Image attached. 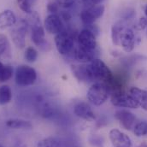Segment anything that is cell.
Masks as SVG:
<instances>
[{
  "label": "cell",
  "mask_w": 147,
  "mask_h": 147,
  "mask_svg": "<svg viewBox=\"0 0 147 147\" xmlns=\"http://www.w3.org/2000/svg\"><path fill=\"white\" fill-rule=\"evenodd\" d=\"M35 1L36 0H16L19 8L28 15L33 13V6Z\"/></svg>",
  "instance_id": "cb8c5ba5"
},
{
  "label": "cell",
  "mask_w": 147,
  "mask_h": 147,
  "mask_svg": "<svg viewBox=\"0 0 147 147\" xmlns=\"http://www.w3.org/2000/svg\"><path fill=\"white\" fill-rule=\"evenodd\" d=\"M71 71L78 80L84 81V82H92L91 77L89 75L88 70H87L86 63H82L80 65L72 64Z\"/></svg>",
  "instance_id": "d6986e66"
},
{
  "label": "cell",
  "mask_w": 147,
  "mask_h": 147,
  "mask_svg": "<svg viewBox=\"0 0 147 147\" xmlns=\"http://www.w3.org/2000/svg\"><path fill=\"white\" fill-rule=\"evenodd\" d=\"M89 143L92 147H105L104 146V140L101 136L98 134H92L90 135Z\"/></svg>",
  "instance_id": "83f0119b"
},
{
  "label": "cell",
  "mask_w": 147,
  "mask_h": 147,
  "mask_svg": "<svg viewBox=\"0 0 147 147\" xmlns=\"http://www.w3.org/2000/svg\"><path fill=\"white\" fill-rule=\"evenodd\" d=\"M0 147H3V146H1V145H0Z\"/></svg>",
  "instance_id": "f35d334b"
},
{
  "label": "cell",
  "mask_w": 147,
  "mask_h": 147,
  "mask_svg": "<svg viewBox=\"0 0 147 147\" xmlns=\"http://www.w3.org/2000/svg\"><path fill=\"white\" fill-rule=\"evenodd\" d=\"M109 138L113 147H132L133 146L130 137L116 128L110 130Z\"/></svg>",
  "instance_id": "4fadbf2b"
},
{
  "label": "cell",
  "mask_w": 147,
  "mask_h": 147,
  "mask_svg": "<svg viewBox=\"0 0 147 147\" xmlns=\"http://www.w3.org/2000/svg\"><path fill=\"white\" fill-rule=\"evenodd\" d=\"M134 133L137 137H143L147 134V121H142L138 122L134 127Z\"/></svg>",
  "instance_id": "d4e9b609"
},
{
  "label": "cell",
  "mask_w": 147,
  "mask_h": 147,
  "mask_svg": "<svg viewBox=\"0 0 147 147\" xmlns=\"http://www.w3.org/2000/svg\"><path fill=\"white\" fill-rule=\"evenodd\" d=\"M97 36L89 29L84 28L78 33L76 40L78 42V46L87 49V50H96L98 46Z\"/></svg>",
  "instance_id": "30bf717a"
},
{
  "label": "cell",
  "mask_w": 147,
  "mask_h": 147,
  "mask_svg": "<svg viewBox=\"0 0 147 147\" xmlns=\"http://www.w3.org/2000/svg\"><path fill=\"white\" fill-rule=\"evenodd\" d=\"M126 27L127 26L125 25V23L122 21L117 22L112 25V27H111V40L115 45L120 46L121 37L123 30L125 29Z\"/></svg>",
  "instance_id": "44dd1931"
},
{
  "label": "cell",
  "mask_w": 147,
  "mask_h": 147,
  "mask_svg": "<svg viewBox=\"0 0 147 147\" xmlns=\"http://www.w3.org/2000/svg\"><path fill=\"white\" fill-rule=\"evenodd\" d=\"M77 62L80 63H89L94 59L98 58V51L96 50H87L80 46L74 48L71 55Z\"/></svg>",
  "instance_id": "5bb4252c"
},
{
  "label": "cell",
  "mask_w": 147,
  "mask_h": 147,
  "mask_svg": "<svg viewBox=\"0 0 147 147\" xmlns=\"http://www.w3.org/2000/svg\"><path fill=\"white\" fill-rule=\"evenodd\" d=\"M24 58L28 63H34L38 58V51L36 49L32 46L28 47L24 53Z\"/></svg>",
  "instance_id": "4316f807"
},
{
  "label": "cell",
  "mask_w": 147,
  "mask_h": 147,
  "mask_svg": "<svg viewBox=\"0 0 147 147\" xmlns=\"http://www.w3.org/2000/svg\"><path fill=\"white\" fill-rule=\"evenodd\" d=\"M12 99V90L7 85L0 86V105L9 104Z\"/></svg>",
  "instance_id": "7402d4cb"
},
{
  "label": "cell",
  "mask_w": 147,
  "mask_h": 147,
  "mask_svg": "<svg viewBox=\"0 0 147 147\" xmlns=\"http://www.w3.org/2000/svg\"><path fill=\"white\" fill-rule=\"evenodd\" d=\"M115 117L126 130H131L134 128L136 121V116L130 110L124 109L116 110Z\"/></svg>",
  "instance_id": "9a60e30c"
},
{
  "label": "cell",
  "mask_w": 147,
  "mask_h": 147,
  "mask_svg": "<svg viewBox=\"0 0 147 147\" xmlns=\"http://www.w3.org/2000/svg\"><path fill=\"white\" fill-rule=\"evenodd\" d=\"M37 147H60V144L57 139L48 137L39 140L37 144Z\"/></svg>",
  "instance_id": "484cf974"
},
{
  "label": "cell",
  "mask_w": 147,
  "mask_h": 147,
  "mask_svg": "<svg viewBox=\"0 0 147 147\" xmlns=\"http://www.w3.org/2000/svg\"><path fill=\"white\" fill-rule=\"evenodd\" d=\"M16 147H27V146H25L24 144H20V145H18V146H16Z\"/></svg>",
  "instance_id": "e575fe53"
},
{
  "label": "cell",
  "mask_w": 147,
  "mask_h": 147,
  "mask_svg": "<svg viewBox=\"0 0 147 147\" xmlns=\"http://www.w3.org/2000/svg\"><path fill=\"white\" fill-rule=\"evenodd\" d=\"M14 69L12 66L3 64L0 62V82L3 83L10 80L13 76Z\"/></svg>",
  "instance_id": "603a6c76"
},
{
  "label": "cell",
  "mask_w": 147,
  "mask_h": 147,
  "mask_svg": "<svg viewBox=\"0 0 147 147\" xmlns=\"http://www.w3.org/2000/svg\"><path fill=\"white\" fill-rule=\"evenodd\" d=\"M9 47V39L4 34H0V56L3 54Z\"/></svg>",
  "instance_id": "f1b7e54d"
},
{
  "label": "cell",
  "mask_w": 147,
  "mask_h": 147,
  "mask_svg": "<svg viewBox=\"0 0 147 147\" xmlns=\"http://www.w3.org/2000/svg\"><path fill=\"white\" fill-rule=\"evenodd\" d=\"M74 114L77 117L88 121H92L96 119L94 111L87 103L85 102H79L74 105Z\"/></svg>",
  "instance_id": "2e32d148"
},
{
  "label": "cell",
  "mask_w": 147,
  "mask_h": 147,
  "mask_svg": "<svg viewBox=\"0 0 147 147\" xmlns=\"http://www.w3.org/2000/svg\"><path fill=\"white\" fill-rule=\"evenodd\" d=\"M139 147H147V144H141Z\"/></svg>",
  "instance_id": "d590c367"
},
{
  "label": "cell",
  "mask_w": 147,
  "mask_h": 147,
  "mask_svg": "<svg viewBox=\"0 0 147 147\" xmlns=\"http://www.w3.org/2000/svg\"><path fill=\"white\" fill-rule=\"evenodd\" d=\"M60 7L55 1H51L47 4V10L50 14H58Z\"/></svg>",
  "instance_id": "4dcf8cb0"
},
{
  "label": "cell",
  "mask_w": 147,
  "mask_h": 147,
  "mask_svg": "<svg viewBox=\"0 0 147 147\" xmlns=\"http://www.w3.org/2000/svg\"><path fill=\"white\" fill-rule=\"evenodd\" d=\"M54 42L57 51L62 56H70L75 48L73 33L67 28L55 35Z\"/></svg>",
  "instance_id": "277c9868"
},
{
  "label": "cell",
  "mask_w": 147,
  "mask_h": 147,
  "mask_svg": "<svg viewBox=\"0 0 147 147\" xmlns=\"http://www.w3.org/2000/svg\"><path fill=\"white\" fill-rule=\"evenodd\" d=\"M38 110L39 115L47 120H53L58 115V110L57 107L49 101H45L42 97L36 98Z\"/></svg>",
  "instance_id": "8fae6325"
},
{
  "label": "cell",
  "mask_w": 147,
  "mask_h": 147,
  "mask_svg": "<svg viewBox=\"0 0 147 147\" xmlns=\"http://www.w3.org/2000/svg\"><path fill=\"white\" fill-rule=\"evenodd\" d=\"M146 34H147V27H146Z\"/></svg>",
  "instance_id": "74e56055"
},
{
  "label": "cell",
  "mask_w": 147,
  "mask_h": 147,
  "mask_svg": "<svg viewBox=\"0 0 147 147\" xmlns=\"http://www.w3.org/2000/svg\"><path fill=\"white\" fill-rule=\"evenodd\" d=\"M111 95V104L119 108H128V109H138L139 105L133 97L125 92L124 91L115 92Z\"/></svg>",
  "instance_id": "ba28073f"
},
{
  "label": "cell",
  "mask_w": 147,
  "mask_h": 147,
  "mask_svg": "<svg viewBox=\"0 0 147 147\" xmlns=\"http://www.w3.org/2000/svg\"><path fill=\"white\" fill-rule=\"evenodd\" d=\"M136 44H137V37L135 35L134 31L132 28L126 27L121 37L120 46L122 48V50L125 52L130 53L134 51Z\"/></svg>",
  "instance_id": "7c38bea8"
},
{
  "label": "cell",
  "mask_w": 147,
  "mask_h": 147,
  "mask_svg": "<svg viewBox=\"0 0 147 147\" xmlns=\"http://www.w3.org/2000/svg\"><path fill=\"white\" fill-rule=\"evenodd\" d=\"M29 28V23L26 19H21L12 27L10 36L15 45L19 49L26 46V35Z\"/></svg>",
  "instance_id": "8992f818"
},
{
  "label": "cell",
  "mask_w": 147,
  "mask_h": 147,
  "mask_svg": "<svg viewBox=\"0 0 147 147\" xmlns=\"http://www.w3.org/2000/svg\"><path fill=\"white\" fill-rule=\"evenodd\" d=\"M128 93L136 101L139 107L147 111V91L137 86H132L128 90Z\"/></svg>",
  "instance_id": "e0dca14e"
},
{
  "label": "cell",
  "mask_w": 147,
  "mask_h": 147,
  "mask_svg": "<svg viewBox=\"0 0 147 147\" xmlns=\"http://www.w3.org/2000/svg\"><path fill=\"white\" fill-rule=\"evenodd\" d=\"M86 67L92 82H103L105 85H108L114 79V73L106 63L99 58H96L91 63H86Z\"/></svg>",
  "instance_id": "7a4b0ae2"
},
{
  "label": "cell",
  "mask_w": 147,
  "mask_h": 147,
  "mask_svg": "<svg viewBox=\"0 0 147 147\" xmlns=\"http://www.w3.org/2000/svg\"><path fill=\"white\" fill-rule=\"evenodd\" d=\"M36 70L28 65H20L15 72V81L17 86L26 87L32 86L37 80Z\"/></svg>",
  "instance_id": "5b68a950"
},
{
  "label": "cell",
  "mask_w": 147,
  "mask_h": 147,
  "mask_svg": "<svg viewBox=\"0 0 147 147\" xmlns=\"http://www.w3.org/2000/svg\"><path fill=\"white\" fill-rule=\"evenodd\" d=\"M145 14H146V16L147 17V5L145 7Z\"/></svg>",
  "instance_id": "8d00e7d4"
},
{
  "label": "cell",
  "mask_w": 147,
  "mask_h": 147,
  "mask_svg": "<svg viewBox=\"0 0 147 147\" xmlns=\"http://www.w3.org/2000/svg\"><path fill=\"white\" fill-rule=\"evenodd\" d=\"M45 30L50 34L57 35L65 29L63 21L62 20L59 14H50L46 16L44 22Z\"/></svg>",
  "instance_id": "9c48e42d"
},
{
  "label": "cell",
  "mask_w": 147,
  "mask_h": 147,
  "mask_svg": "<svg viewBox=\"0 0 147 147\" xmlns=\"http://www.w3.org/2000/svg\"><path fill=\"white\" fill-rule=\"evenodd\" d=\"M59 16H61V18L63 22H69L72 18V15L69 11H61Z\"/></svg>",
  "instance_id": "d6a6232c"
},
{
  "label": "cell",
  "mask_w": 147,
  "mask_h": 147,
  "mask_svg": "<svg viewBox=\"0 0 147 147\" xmlns=\"http://www.w3.org/2000/svg\"><path fill=\"white\" fill-rule=\"evenodd\" d=\"M103 1H104V0H88V2H89V6L101 4V3H102Z\"/></svg>",
  "instance_id": "836d02e7"
},
{
  "label": "cell",
  "mask_w": 147,
  "mask_h": 147,
  "mask_svg": "<svg viewBox=\"0 0 147 147\" xmlns=\"http://www.w3.org/2000/svg\"><path fill=\"white\" fill-rule=\"evenodd\" d=\"M29 16L30 18L28 22L29 23V27L31 28L32 41L41 51H48L51 49V44L45 38V28L41 25L39 16L38 15V13L33 11V13L30 14Z\"/></svg>",
  "instance_id": "6da1fadb"
},
{
  "label": "cell",
  "mask_w": 147,
  "mask_h": 147,
  "mask_svg": "<svg viewBox=\"0 0 147 147\" xmlns=\"http://www.w3.org/2000/svg\"><path fill=\"white\" fill-rule=\"evenodd\" d=\"M105 8L103 4L92 5L84 9L80 15V20L85 26L94 24V22L101 18L105 14Z\"/></svg>",
  "instance_id": "52a82bcc"
},
{
  "label": "cell",
  "mask_w": 147,
  "mask_h": 147,
  "mask_svg": "<svg viewBox=\"0 0 147 147\" xmlns=\"http://www.w3.org/2000/svg\"><path fill=\"white\" fill-rule=\"evenodd\" d=\"M110 90L103 82H94L86 92L87 100L94 106L103 105L110 97Z\"/></svg>",
  "instance_id": "3957f363"
},
{
  "label": "cell",
  "mask_w": 147,
  "mask_h": 147,
  "mask_svg": "<svg viewBox=\"0 0 147 147\" xmlns=\"http://www.w3.org/2000/svg\"><path fill=\"white\" fill-rule=\"evenodd\" d=\"M60 8L63 9H70L75 3L76 0H55Z\"/></svg>",
  "instance_id": "f546056e"
},
{
  "label": "cell",
  "mask_w": 147,
  "mask_h": 147,
  "mask_svg": "<svg viewBox=\"0 0 147 147\" xmlns=\"http://www.w3.org/2000/svg\"><path fill=\"white\" fill-rule=\"evenodd\" d=\"M17 22L16 14L10 9H5L0 13V31L12 28Z\"/></svg>",
  "instance_id": "ac0fdd59"
},
{
  "label": "cell",
  "mask_w": 147,
  "mask_h": 147,
  "mask_svg": "<svg viewBox=\"0 0 147 147\" xmlns=\"http://www.w3.org/2000/svg\"><path fill=\"white\" fill-rule=\"evenodd\" d=\"M147 27V17H141L137 22L135 28L137 30H144Z\"/></svg>",
  "instance_id": "1f68e13d"
},
{
  "label": "cell",
  "mask_w": 147,
  "mask_h": 147,
  "mask_svg": "<svg viewBox=\"0 0 147 147\" xmlns=\"http://www.w3.org/2000/svg\"><path fill=\"white\" fill-rule=\"evenodd\" d=\"M6 127L12 129H30L33 124L30 121L21 119V118H11L5 121Z\"/></svg>",
  "instance_id": "ffe728a7"
}]
</instances>
